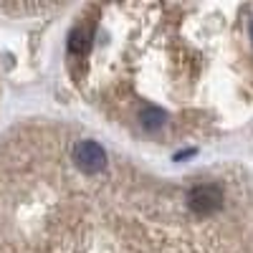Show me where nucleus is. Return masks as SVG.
<instances>
[{"instance_id":"nucleus-1","label":"nucleus","mask_w":253,"mask_h":253,"mask_svg":"<svg viewBox=\"0 0 253 253\" xmlns=\"http://www.w3.org/2000/svg\"><path fill=\"white\" fill-rule=\"evenodd\" d=\"M0 253H253V170L167 175L63 119L0 134Z\"/></svg>"},{"instance_id":"nucleus-2","label":"nucleus","mask_w":253,"mask_h":253,"mask_svg":"<svg viewBox=\"0 0 253 253\" xmlns=\"http://www.w3.org/2000/svg\"><path fill=\"white\" fill-rule=\"evenodd\" d=\"M66 71L132 142L220 139L253 122V3L86 5L66 36Z\"/></svg>"}]
</instances>
